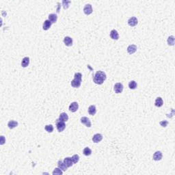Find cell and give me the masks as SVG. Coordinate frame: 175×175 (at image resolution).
<instances>
[{
	"instance_id": "4316f807",
	"label": "cell",
	"mask_w": 175,
	"mask_h": 175,
	"mask_svg": "<svg viewBox=\"0 0 175 175\" xmlns=\"http://www.w3.org/2000/svg\"><path fill=\"white\" fill-rule=\"evenodd\" d=\"M71 159H72V161L73 162V164H77L79 160V156L78 155H74L71 157Z\"/></svg>"
},
{
	"instance_id": "f546056e",
	"label": "cell",
	"mask_w": 175,
	"mask_h": 175,
	"mask_svg": "<svg viewBox=\"0 0 175 175\" xmlns=\"http://www.w3.org/2000/svg\"><path fill=\"white\" fill-rule=\"evenodd\" d=\"M168 121H167V120H163V121H161L159 124H160V125H161V127H167V125L168 124Z\"/></svg>"
},
{
	"instance_id": "e0dca14e",
	"label": "cell",
	"mask_w": 175,
	"mask_h": 175,
	"mask_svg": "<svg viewBox=\"0 0 175 175\" xmlns=\"http://www.w3.org/2000/svg\"><path fill=\"white\" fill-rule=\"evenodd\" d=\"M163 104H164L163 99H161V97H157L156 99H155V106L158 107H161L163 105Z\"/></svg>"
},
{
	"instance_id": "d6986e66",
	"label": "cell",
	"mask_w": 175,
	"mask_h": 175,
	"mask_svg": "<svg viewBox=\"0 0 175 175\" xmlns=\"http://www.w3.org/2000/svg\"><path fill=\"white\" fill-rule=\"evenodd\" d=\"M57 19V14H50L49 15V20L52 23H56Z\"/></svg>"
},
{
	"instance_id": "2e32d148",
	"label": "cell",
	"mask_w": 175,
	"mask_h": 175,
	"mask_svg": "<svg viewBox=\"0 0 175 175\" xmlns=\"http://www.w3.org/2000/svg\"><path fill=\"white\" fill-rule=\"evenodd\" d=\"M51 24H52V23H51L49 20H46V21H45V22H44V23H43V29L44 30H48L49 29L51 28Z\"/></svg>"
},
{
	"instance_id": "f1b7e54d",
	"label": "cell",
	"mask_w": 175,
	"mask_h": 175,
	"mask_svg": "<svg viewBox=\"0 0 175 175\" xmlns=\"http://www.w3.org/2000/svg\"><path fill=\"white\" fill-rule=\"evenodd\" d=\"M71 1H65V0H64V1H62V4H63V7H64V9H67L68 8V4H71Z\"/></svg>"
},
{
	"instance_id": "6da1fadb",
	"label": "cell",
	"mask_w": 175,
	"mask_h": 175,
	"mask_svg": "<svg viewBox=\"0 0 175 175\" xmlns=\"http://www.w3.org/2000/svg\"><path fill=\"white\" fill-rule=\"evenodd\" d=\"M107 77L104 72L99 71H97L93 77V81L95 84H99V85H101L103 84V83L104 82V81L106 79Z\"/></svg>"
},
{
	"instance_id": "9a60e30c",
	"label": "cell",
	"mask_w": 175,
	"mask_h": 175,
	"mask_svg": "<svg viewBox=\"0 0 175 175\" xmlns=\"http://www.w3.org/2000/svg\"><path fill=\"white\" fill-rule=\"evenodd\" d=\"M64 163L65 165L67 166V168H70V167H71V166H73V162L72 161L71 157H66V158H64Z\"/></svg>"
},
{
	"instance_id": "7402d4cb",
	"label": "cell",
	"mask_w": 175,
	"mask_h": 175,
	"mask_svg": "<svg viewBox=\"0 0 175 175\" xmlns=\"http://www.w3.org/2000/svg\"><path fill=\"white\" fill-rule=\"evenodd\" d=\"M59 120L62 122H66L68 120V116L66 113H62L59 116Z\"/></svg>"
},
{
	"instance_id": "5b68a950",
	"label": "cell",
	"mask_w": 175,
	"mask_h": 175,
	"mask_svg": "<svg viewBox=\"0 0 175 175\" xmlns=\"http://www.w3.org/2000/svg\"><path fill=\"white\" fill-rule=\"evenodd\" d=\"M84 12L86 15H89V14H92V5L86 4L84 8Z\"/></svg>"
},
{
	"instance_id": "484cf974",
	"label": "cell",
	"mask_w": 175,
	"mask_h": 175,
	"mask_svg": "<svg viewBox=\"0 0 175 175\" xmlns=\"http://www.w3.org/2000/svg\"><path fill=\"white\" fill-rule=\"evenodd\" d=\"M45 129L49 133H52L53 131V127L52 124H48V125H46L45 127Z\"/></svg>"
},
{
	"instance_id": "8992f818",
	"label": "cell",
	"mask_w": 175,
	"mask_h": 175,
	"mask_svg": "<svg viewBox=\"0 0 175 175\" xmlns=\"http://www.w3.org/2000/svg\"><path fill=\"white\" fill-rule=\"evenodd\" d=\"M137 23H138V21H137V18L135 17H131L130 19L128 20V24H129V25L131 26V27H134V26H135V25L137 24Z\"/></svg>"
},
{
	"instance_id": "83f0119b",
	"label": "cell",
	"mask_w": 175,
	"mask_h": 175,
	"mask_svg": "<svg viewBox=\"0 0 175 175\" xmlns=\"http://www.w3.org/2000/svg\"><path fill=\"white\" fill-rule=\"evenodd\" d=\"M53 175H61L63 174V172L62 170H60L59 168H55V170H53L52 173Z\"/></svg>"
},
{
	"instance_id": "277c9868",
	"label": "cell",
	"mask_w": 175,
	"mask_h": 175,
	"mask_svg": "<svg viewBox=\"0 0 175 175\" xmlns=\"http://www.w3.org/2000/svg\"><path fill=\"white\" fill-rule=\"evenodd\" d=\"M123 90V85L121 83H117L114 85V91L116 93H121Z\"/></svg>"
},
{
	"instance_id": "52a82bcc",
	"label": "cell",
	"mask_w": 175,
	"mask_h": 175,
	"mask_svg": "<svg viewBox=\"0 0 175 175\" xmlns=\"http://www.w3.org/2000/svg\"><path fill=\"white\" fill-rule=\"evenodd\" d=\"M79 108V105L77 102H73L69 106V110L71 112H75Z\"/></svg>"
},
{
	"instance_id": "9c48e42d",
	"label": "cell",
	"mask_w": 175,
	"mask_h": 175,
	"mask_svg": "<svg viewBox=\"0 0 175 175\" xmlns=\"http://www.w3.org/2000/svg\"><path fill=\"white\" fill-rule=\"evenodd\" d=\"M162 157H163V155L161 151H157L154 153L152 158H153V160H155V161H160L162 159Z\"/></svg>"
},
{
	"instance_id": "ffe728a7",
	"label": "cell",
	"mask_w": 175,
	"mask_h": 175,
	"mask_svg": "<svg viewBox=\"0 0 175 175\" xmlns=\"http://www.w3.org/2000/svg\"><path fill=\"white\" fill-rule=\"evenodd\" d=\"M8 126L9 129H14V128L18 126V123L17 121H14V120H10L8 123Z\"/></svg>"
},
{
	"instance_id": "4dcf8cb0",
	"label": "cell",
	"mask_w": 175,
	"mask_h": 175,
	"mask_svg": "<svg viewBox=\"0 0 175 175\" xmlns=\"http://www.w3.org/2000/svg\"><path fill=\"white\" fill-rule=\"evenodd\" d=\"M6 142V139H5L4 136H1V145H3Z\"/></svg>"
},
{
	"instance_id": "ba28073f",
	"label": "cell",
	"mask_w": 175,
	"mask_h": 175,
	"mask_svg": "<svg viewBox=\"0 0 175 175\" xmlns=\"http://www.w3.org/2000/svg\"><path fill=\"white\" fill-rule=\"evenodd\" d=\"M81 123L82 124H84L87 127H91V122L90 119L87 117H82L81 118Z\"/></svg>"
},
{
	"instance_id": "ac0fdd59",
	"label": "cell",
	"mask_w": 175,
	"mask_h": 175,
	"mask_svg": "<svg viewBox=\"0 0 175 175\" xmlns=\"http://www.w3.org/2000/svg\"><path fill=\"white\" fill-rule=\"evenodd\" d=\"M96 112V107L95 105H90V107H88V113L91 116H94Z\"/></svg>"
},
{
	"instance_id": "603a6c76",
	"label": "cell",
	"mask_w": 175,
	"mask_h": 175,
	"mask_svg": "<svg viewBox=\"0 0 175 175\" xmlns=\"http://www.w3.org/2000/svg\"><path fill=\"white\" fill-rule=\"evenodd\" d=\"M129 88L131 90H134L137 88V83L135 81H131L129 83Z\"/></svg>"
},
{
	"instance_id": "44dd1931",
	"label": "cell",
	"mask_w": 175,
	"mask_h": 175,
	"mask_svg": "<svg viewBox=\"0 0 175 175\" xmlns=\"http://www.w3.org/2000/svg\"><path fill=\"white\" fill-rule=\"evenodd\" d=\"M29 64V58L28 57H25L22 60V62H21V66L25 68L27 66H28Z\"/></svg>"
},
{
	"instance_id": "d4e9b609",
	"label": "cell",
	"mask_w": 175,
	"mask_h": 175,
	"mask_svg": "<svg viewBox=\"0 0 175 175\" xmlns=\"http://www.w3.org/2000/svg\"><path fill=\"white\" fill-rule=\"evenodd\" d=\"M83 153H84V155H85V156H89V155H91V153H92V151H91V149H90V148L85 147V148L84 149V151H83Z\"/></svg>"
},
{
	"instance_id": "7a4b0ae2",
	"label": "cell",
	"mask_w": 175,
	"mask_h": 175,
	"mask_svg": "<svg viewBox=\"0 0 175 175\" xmlns=\"http://www.w3.org/2000/svg\"><path fill=\"white\" fill-rule=\"evenodd\" d=\"M82 80V75L80 73H76L74 76V79L71 81V85L73 88H79Z\"/></svg>"
},
{
	"instance_id": "30bf717a",
	"label": "cell",
	"mask_w": 175,
	"mask_h": 175,
	"mask_svg": "<svg viewBox=\"0 0 175 175\" xmlns=\"http://www.w3.org/2000/svg\"><path fill=\"white\" fill-rule=\"evenodd\" d=\"M103 140V135L100 133H96L92 137V141L95 143H99Z\"/></svg>"
},
{
	"instance_id": "4fadbf2b",
	"label": "cell",
	"mask_w": 175,
	"mask_h": 175,
	"mask_svg": "<svg viewBox=\"0 0 175 175\" xmlns=\"http://www.w3.org/2000/svg\"><path fill=\"white\" fill-rule=\"evenodd\" d=\"M110 37L113 40H118L119 38V34L116 29H112L110 32Z\"/></svg>"
},
{
	"instance_id": "8fae6325",
	"label": "cell",
	"mask_w": 175,
	"mask_h": 175,
	"mask_svg": "<svg viewBox=\"0 0 175 175\" xmlns=\"http://www.w3.org/2000/svg\"><path fill=\"white\" fill-rule=\"evenodd\" d=\"M64 43L67 47H71L73 45V39L69 36H66L64 38Z\"/></svg>"
},
{
	"instance_id": "5bb4252c",
	"label": "cell",
	"mask_w": 175,
	"mask_h": 175,
	"mask_svg": "<svg viewBox=\"0 0 175 175\" xmlns=\"http://www.w3.org/2000/svg\"><path fill=\"white\" fill-rule=\"evenodd\" d=\"M57 166L58 168L62 170V171H66L67 170V166L65 165V164L64 163V161H62V160H59L57 162Z\"/></svg>"
},
{
	"instance_id": "cb8c5ba5",
	"label": "cell",
	"mask_w": 175,
	"mask_h": 175,
	"mask_svg": "<svg viewBox=\"0 0 175 175\" xmlns=\"http://www.w3.org/2000/svg\"><path fill=\"white\" fill-rule=\"evenodd\" d=\"M168 45L173 46L175 45V36H170L168 38Z\"/></svg>"
},
{
	"instance_id": "7c38bea8",
	"label": "cell",
	"mask_w": 175,
	"mask_h": 175,
	"mask_svg": "<svg viewBox=\"0 0 175 175\" xmlns=\"http://www.w3.org/2000/svg\"><path fill=\"white\" fill-rule=\"evenodd\" d=\"M137 51V46L135 45H131L127 47V52L129 54H133Z\"/></svg>"
},
{
	"instance_id": "3957f363",
	"label": "cell",
	"mask_w": 175,
	"mask_h": 175,
	"mask_svg": "<svg viewBox=\"0 0 175 175\" xmlns=\"http://www.w3.org/2000/svg\"><path fill=\"white\" fill-rule=\"evenodd\" d=\"M56 127H57V131H58L59 132H62V131H63L65 129V128H66V124H65L64 122L60 121V120L58 119V120H57V121H56Z\"/></svg>"
}]
</instances>
